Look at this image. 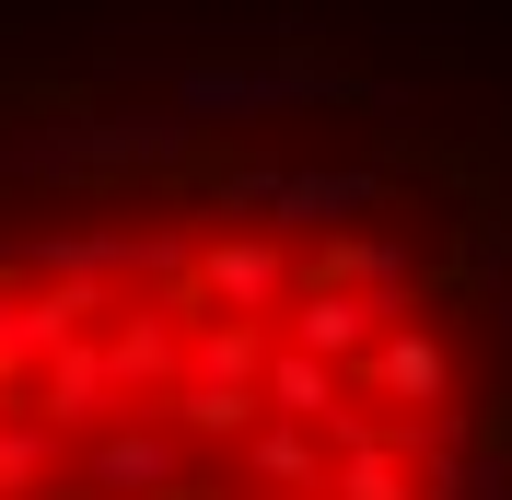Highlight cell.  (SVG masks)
<instances>
[{"mask_svg": "<svg viewBox=\"0 0 512 500\" xmlns=\"http://www.w3.org/2000/svg\"><path fill=\"white\" fill-rule=\"evenodd\" d=\"M419 291H361V280H303L280 303V338L291 349H315V361H338V373H361V349L384 338V326H396V314H408Z\"/></svg>", "mask_w": 512, "mask_h": 500, "instance_id": "cell-3", "label": "cell"}, {"mask_svg": "<svg viewBox=\"0 0 512 500\" xmlns=\"http://www.w3.org/2000/svg\"><path fill=\"white\" fill-rule=\"evenodd\" d=\"M24 407L47 419V431H70V442H94L105 419H128V407H117V373H105V338L47 349V361L24 373Z\"/></svg>", "mask_w": 512, "mask_h": 500, "instance_id": "cell-8", "label": "cell"}, {"mask_svg": "<svg viewBox=\"0 0 512 500\" xmlns=\"http://www.w3.org/2000/svg\"><path fill=\"white\" fill-rule=\"evenodd\" d=\"M210 210L222 221H268L280 210V163H222V175H210Z\"/></svg>", "mask_w": 512, "mask_h": 500, "instance_id": "cell-15", "label": "cell"}, {"mask_svg": "<svg viewBox=\"0 0 512 500\" xmlns=\"http://www.w3.org/2000/svg\"><path fill=\"white\" fill-rule=\"evenodd\" d=\"M82 489H94V500H163V489H187V431H175L163 407L105 419V431L82 442Z\"/></svg>", "mask_w": 512, "mask_h": 500, "instance_id": "cell-2", "label": "cell"}, {"mask_svg": "<svg viewBox=\"0 0 512 500\" xmlns=\"http://www.w3.org/2000/svg\"><path fill=\"white\" fill-rule=\"evenodd\" d=\"M350 384H361V396H384L396 419H408V407H454V349H443V326L408 303L373 349H361V373H350Z\"/></svg>", "mask_w": 512, "mask_h": 500, "instance_id": "cell-5", "label": "cell"}, {"mask_svg": "<svg viewBox=\"0 0 512 500\" xmlns=\"http://www.w3.org/2000/svg\"><path fill=\"white\" fill-rule=\"evenodd\" d=\"M82 140H94V175H163V163H198L210 128L187 105H82Z\"/></svg>", "mask_w": 512, "mask_h": 500, "instance_id": "cell-7", "label": "cell"}, {"mask_svg": "<svg viewBox=\"0 0 512 500\" xmlns=\"http://www.w3.org/2000/svg\"><path fill=\"white\" fill-rule=\"evenodd\" d=\"M268 349H280V326H256V314H187V384H256Z\"/></svg>", "mask_w": 512, "mask_h": 500, "instance_id": "cell-11", "label": "cell"}, {"mask_svg": "<svg viewBox=\"0 0 512 500\" xmlns=\"http://www.w3.org/2000/svg\"><path fill=\"white\" fill-rule=\"evenodd\" d=\"M163 419H175L187 442H245L256 419H268V396H256V384H175Z\"/></svg>", "mask_w": 512, "mask_h": 500, "instance_id": "cell-14", "label": "cell"}, {"mask_svg": "<svg viewBox=\"0 0 512 500\" xmlns=\"http://www.w3.org/2000/svg\"><path fill=\"white\" fill-rule=\"evenodd\" d=\"M303 280H361V291H419V245L408 233H326L315 256H303Z\"/></svg>", "mask_w": 512, "mask_h": 500, "instance_id": "cell-10", "label": "cell"}, {"mask_svg": "<svg viewBox=\"0 0 512 500\" xmlns=\"http://www.w3.org/2000/svg\"><path fill=\"white\" fill-rule=\"evenodd\" d=\"M256 396H268V419H303V431H326V419L350 407V373L280 338V349H268V373H256Z\"/></svg>", "mask_w": 512, "mask_h": 500, "instance_id": "cell-9", "label": "cell"}, {"mask_svg": "<svg viewBox=\"0 0 512 500\" xmlns=\"http://www.w3.org/2000/svg\"><path fill=\"white\" fill-rule=\"evenodd\" d=\"M384 163H280V210H268V233H361V221L384 210Z\"/></svg>", "mask_w": 512, "mask_h": 500, "instance_id": "cell-6", "label": "cell"}, {"mask_svg": "<svg viewBox=\"0 0 512 500\" xmlns=\"http://www.w3.org/2000/svg\"><path fill=\"white\" fill-rule=\"evenodd\" d=\"M454 500H512V442H478V454L454 466Z\"/></svg>", "mask_w": 512, "mask_h": 500, "instance_id": "cell-16", "label": "cell"}, {"mask_svg": "<svg viewBox=\"0 0 512 500\" xmlns=\"http://www.w3.org/2000/svg\"><path fill=\"white\" fill-rule=\"evenodd\" d=\"M245 477L280 500H326V431H303V419H256L245 431Z\"/></svg>", "mask_w": 512, "mask_h": 500, "instance_id": "cell-12", "label": "cell"}, {"mask_svg": "<svg viewBox=\"0 0 512 500\" xmlns=\"http://www.w3.org/2000/svg\"><path fill=\"white\" fill-rule=\"evenodd\" d=\"M59 454H70V431H47L35 407H12L0 419V500H47L59 489Z\"/></svg>", "mask_w": 512, "mask_h": 500, "instance_id": "cell-13", "label": "cell"}, {"mask_svg": "<svg viewBox=\"0 0 512 500\" xmlns=\"http://www.w3.org/2000/svg\"><path fill=\"white\" fill-rule=\"evenodd\" d=\"M105 373H117V407H163L187 384V314L163 303V291H128L105 314Z\"/></svg>", "mask_w": 512, "mask_h": 500, "instance_id": "cell-4", "label": "cell"}, {"mask_svg": "<svg viewBox=\"0 0 512 500\" xmlns=\"http://www.w3.org/2000/svg\"><path fill=\"white\" fill-rule=\"evenodd\" d=\"M291 291H303L291 233L233 221V233H198V280H187V291H163V303H175V314H256V326H280Z\"/></svg>", "mask_w": 512, "mask_h": 500, "instance_id": "cell-1", "label": "cell"}, {"mask_svg": "<svg viewBox=\"0 0 512 500\" xmlns=\"http://www.w3.org/2000/svg\"><path fill=\"white\" fill-rule=\"evenodd\" d=\"M501 256H512V210H501Z\"/></svg>", "mask_w": 512, "mask_h": 500, "instance_id": "cell-17", "label": "cell"}]
</instances>
